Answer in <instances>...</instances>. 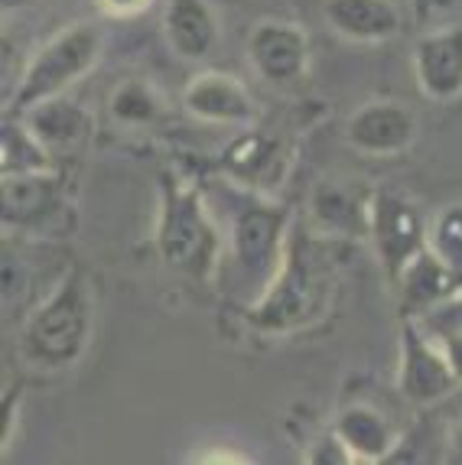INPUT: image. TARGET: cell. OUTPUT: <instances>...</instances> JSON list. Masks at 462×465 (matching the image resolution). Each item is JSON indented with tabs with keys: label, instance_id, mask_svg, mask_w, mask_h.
<instances>
[{
	"label": "cell",
	"instance_id": "1",
	"mask_svg": "<svg viewBox=\"0 0 462 465\" xmlns=\"http://www.w3.org/2000/svg\"><path fill=\"white\" fill-rule=\"evenodd\" d=\"M342 241L313 234L303 222L290 225L277 271L245 310L247 326L267 335H293L323 322L336 306V257Z\"/></svg>",
	"mask_w": 462,
	"mask_h": 465
},
{
	"label": "cell",
	"instance_id": "2",
	"mask_svg": "<svg viewBox=\"0 0 462 465\" xmlns=\"http://www.w3.org/2000/svg\"><path fill=\"white\" fill-rule=\"evenodd\" d=\"M95 329V290L85 271L69 267L26 312L20 355L39 371H65L85 355Z\"/></svg>",
	"mask_w": 462,
	"mask_h": 465
},
{
	"label": "cell",
	"instance_id": "3",
	"mask_svg": "<svg viewBox=\"0 0 462 465\" xmlns=\"http://www.w3.org/2000/svg\"><path fill=\"white\" fill-rule=\"evenodd\" d=\"M156 193H160V205H156L154 241L163 264L196 283L212 280L222 257V234L208 218L199 186L179 170L163 166Z\"/></svg>",
	"mask_w": 462,
	"mask_h": 465
},
{
	"label": "cell",
	"instance_id": "4",
	"mask_svg": "<svg viewBox=\"0 0 462 465\" xmlns=\"http://www.w3.org/2000/svg\"><path fill=\"white\" fill-rule=\"evenodd\" d=\"M101 55V33L95 24H72L55 33L46 46H39L36 55L26 63L24 75L16 82L10 98V111L24 114L43 101L65 94L78 78H85L95 69Z\"/></svg>",
	"mask_w": 462,
	"mask_h": 465
},
{
	"label": "cell",
	"instance_id": "5",
	"mask_svg": "<svg viewBox=\"0 0 462 465\" xmlns=\"http://www.w3.org/2000/svg\"><path fill=\"white\" fill-rule=\"evenodd\" d=\"M235 186V183H231ZM286 232H290V209L267 202L261 193H251L245 186H235V215H231V254L235 264L245 273L277 271L284 254Z\"/></svg>",
	"mask_w": 462,
	"mask_h": 465
},
{
	"label": "cell",
	"instance_id": "6",
	"mask_svg": "<svg viewBox=\"0 0 462 465\" xmlns=\"http://www.w3.org/2000/svg\"><path fill=\"white\" fill-rule=\"evenodd\" d=\"M459 384L447 351L420 322H404L401 361H397V391L414 407L443 401Z\"/></svg>",
	"mask_w": 462,
	"mask_h": 465
},
{
	"label": "cell",
	"instance_id": "7",
	"mask_svg": "<svg viewBox=\"0 0 462 465\" xmlns=\"http://www.w3.org/2000/svg\"><path fill=\"white\" fill-rule=\"evenodd\" d=\"M368 238L375 241V251L385 264L391 283H397L407 264L427 248V222L420 209L397 193H375L371 202V225Z\"/></svg>",
	"mask_w": 462,
	"mask_h": 465
},
{
	"label": "cell",
	"instance_id": "8",
	"mask_svg": "<svg viewBox=\"0 0 462 465\" xmlns=\"http://www.w3.org/2000/svg\"><path fill=\"white\" fill-rule=\"evenodd\" d=\"M255 72L270 85H296L309 72V39L296 24L261 20L247 36Z\"/></svg>",
	"mask_w": 462,
	"mask_h": 465
},
{
	"label": "cell",
	"instance_id": "9",
	"mask_svg": "<svg viewBox=\"0 0 462 465\" xmlns=\"http://www.w3.org/2000/svg\"><path fill=\"white\" fill-rule=\"evenodd\" d=\"M420 121L407 104L397 101H371L358 108L346 124V140L358 153L394 156L404 153L417 140Z\"/></svg>",
	"mask_w": 462,
	"mask_h": 465
},
{
	"label": "cell",
	"instance_id": "10",
	"mask_svg": "<svg viewBox=\"0 0 462 465\" xmlns=\"http://www.w3.org/2000/svg\"><path fill=\"white\" fill-rule=\"evenodd\" d=\"M218 166L235 186H245L251 193H267V189L280 186V179L286 176L290 153H286L280 137L267 131H251L241 134L238 140H231Z\"/></svg>",
	"mask_w": 462,
	"mask_h": 465
},
{
	"label": "cell",
	"instance_id": "11",
	"mask_svg": "<svg viewBox=\"0 0 462 465\" xmlns=\"http://www.w3.org/2000/svg\"><path fill=\"white\" fill-rule=\"evenodd\" d=\"M414 75L430 101L462 94V26H439L414 43Z\"/></svg>",
	"mask_w": 462,
	"mask_h": 465
},
{
	"label": "cell",
	"instance_id": "12",
	"mask_svg": "<svg viewBox=\"0 0 462 465\" xmlns=\"http://www.w3.org/2000/svg\"><path fill=\"white\" fill-rule=\"evenodd\" d=\"M371 202L375 193L362 189L358 183H319L309 199V218L326 238L355 241L368 234Z\"/></svg>",
	"mask_w": 462,
	"mask_h": 465
},
{
	"label": "cell",
	"instance_id": "13",
	"mask_svg": "<svg viewBox=\"0 0 462 465\" xmlns=\"http://www.w3.org/2000/svg\"><path fill=\"white\" fill-rule=\"evenodd\" d=\"M186 111L208 124H251L257 117V104L235 75L225 72H199L183 88Z\"/></svg>",
	"mask_w": 462,
	"mask_h": 465
},
{
	"label": "cell",
	"instance_id": "14",
	"mask_svg": "<svg viewBox=\"0 0 462 465\" xmlns=\"http://www.w3.org/2000/svg\"><path fill=\"white\" fill-rule=\"evenodd\" d=\"M62 199H65V186H62L55 170L0 176V205H4V225L7 228L46 225L62 209Z\"/></svg>",
	"mask_w": 462,
	"mask_h": 465
},
{
	"label": "cell",
	"instance_id": "15",
	"mask_svg": "<svg viewBox=\"0 0 462 465\" xmlns=\"http://www.w3.org/2000/svg\"><path fill=\"white\" fill-rule=\"evenodd\" d=\"M163 33L176 55L199 63L218 46V16L208 0H166Z\"/></svg>",
	"mask_w": 462,
	"mask_h": 465
},
{
	"label": "cell",
	"instance_id": "16",
	"mask_svg": "<svg viewBox=\"0 0 462 465\" xmlns=\"http://www.w3.org/2000/svg\"><path fill=\"white\" fill-rule=\"evenodd\" d=\"M323 16L336 36L352 43H385L401 33L394 0H326Z\"/></svg>",
	"mask_w": 462,
	"mask_h": 465
},
{
	"label": "cell",
	"instance_id": "17",
	"mask_svg": "<svg viewBox=\"0 0 462 465\" xmlns=\"http://www.w3.org/2000/svg\"><path fill=\"white\" fill-rule=\"evenodd\" d=\"M26 127L33 131V137L49 150V153H62V150H75L92 137L95 117L88 114L78 101H69L65 94L49 98L36 108L20 114Z\"/></svg>",
	"mask_w": 462,
	"mask_h": 465
},
{
	"label": "cell",
	"instance_id": "18",
	"mask_svg": "<svg viewBox=\"0 0 462 465\" xmlns=\"http://www.w3.org/2000/svg\"><path fill=\"white\" fill-rule=\"evenodd\" d=\"M332 433L346 442V450L355 456V462H381L391 459L397 450V430L385 413H377L368 403H348L342 407Z\"/></svg>",
	"mask_w": 462,
	"mask_h": 465
},
{
	"label": "cell",
	"instance_id": "19",
	"mask_svg": "<svg viewBox=\"0 0 462 465\" xmlns=\"http://www.w3.org/2000/svg\"><path fill=\"white\" fill-rule=\"evenodd\" d=\"M397 293H401L404 312H414V316H424L430 312L437 302H443L447 296H453L456 290H462L453 277L447 273V267L439 264L430 251H420L407 264V271L397 277Z\"/></svg>",
	"mask_w": 462,
	"mask_h": 465
},
{
	"label": "cell",
	"instance_id": "20",
	"mask_svg": "<svg viewBox=\"0 0 462 465\" xmlns=\"http://www.w3.org/2000/svg\"><path fill=\"white\" fill-rule=\"evenodd\" d=\"M108 114L124 127L156 124L163 114V98L146 78H121L108 94Z\"/></svg>",
	"mask_w": 462,
	"mask_h": 465
},
{
	"label": "cell",
	"instance_id": "21",
	"mask_svg": "<svg viewBox=\"0 0 462 465\" xmlns=\"http://www.w3.org/2000/svg\"><path fill=\"white\" fill-rule=\"evenodd\" d=\"M53 170V153H49L24 121L7 117L4 124V160H0V176H16V173H39Z\"/></svg>",
	"mask_w": 462,
	"mask_h": 465
},
{
	"label": "cell",
	"instance_id": "22",
	"mask_svg": "<svg viewBox=\"0 0 462 465\" xmlns=\"http://www.w3.org/2000/svg\"><path fill=\"white\" fill-rule=\"evenodd\" d=\"M427 251L447 267V273L462 287V202L447 205L427 225Z\"/></svg>",
	"mask_w": 462,
	"mask_h": 465
},
{
	"label": "cell",
	"instance_id": "23",
	"mask_svg": "<svg viewBox=\"0 0 462 465\" xmlns=\"http://www.w3.org/2000/svg\"><path fill=\"white\" fill-rule=\"evenodd\" d=\"M420 326L430 335H453L462 332V290H456L453 296H447L443 302H437L430 312H424Z\"/></svg>",
	"mask_w": 462,
	"mask_h": 465
},
{
	"label": "cell",
	"instance_id": "24",
	"mask_svg": "<svg viewBox=\"0 0 462 465\" xmlns=\"http://www.w3.org/2000/svg\"><path fill=\"white\" fill-rule=\"evenodd\" d=\"M306 462H313V465H336V462L346 465V462H355V456L346 450V442L329 430V433L319 436V440L309 446Z\"/></svg>",
	"mask_w": 462,
	"mask_h": 465
},
{
	"label": "cell",
	"instance_id": "25",
	"mask_svg": "<svg viewBox=\"0 0 462 465\" xmlns=\"http://www.w3.org/2000/svg\"><path fill=\"white\" fill-rule=\"evenodd\" d=\"M433 339L443 345V351H447L449 365H453L456 378H459L462 384V332H453V335H433Z\"/></svg>",
	"mask_w": 462,
	"mask_h": 465
},
{
	"label": "cell",
	"instance_id": "26",
	"mask_svg": "<svg viewBox=\"0 0 462 465\" xmlns=\"http://www.w3.org/2000/svg\"><path fill=\"white\" fill-rule=\"evenodd\" d=\"M98 4L111 16H134V14H144L154 0H98Z\"/></svg>",
	"mask_w": 462,
	"mask_h": 465
},
{
	"label": "cell",
	"instance_id": "27",
	"mask_svg": "<svg viewBox=\"0 0 462 465\" xmlns=\"http://www.w3.org/2000/svg\"><path fill=\"white\" fill-rule=\"evenodd\" d=\"M449 462H462V420L449 433Z\"/></svg>",
	"mask_w": 462,
	"mask_h": 465
}]
</instances>
